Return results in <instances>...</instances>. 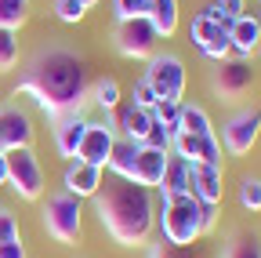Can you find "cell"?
Listing matches in <instances>:
<instances>
[{
  "instance_id": "e0dca14e",
  "label": "cell",
  "mask_w": 261,
  "mask_h": 258,
  "mask_svg": "<svg viewBox=\"0 0 261 258\" xmlns=\"http://www.w3.org/2000/svg\"><path fill=\"white\" fill-rule=\"evenodd\" d=\"M113 127H116L120 138L142 146L145 135H149V127H152V109H142V106H135V102H127V106L116 109V124H113Z\"/></svg>"
},
{
  "instance_id": "ba28073f",
  "label": "cell",
  "mask_w": 261,
  "mask_h": 258,
  "mask_svg": "<svg viewBox=\"0 0 261 258\" xmlns=\"http://www.w3.org/2000/svg\"><path fill=\"white\" fill-rule=\"evenodd\" d=\"M189 40L196 44V51L207 55L211 62H225L228 55H232V44H228V22L225 18H207L203 11L192 15Z\"/></svg>"
},
{
  "instance_id": "9c48e42d",
  "label": "cell",
  "mask_w": 261,
  "mask_h": 258,
  "mask_svg": "<svg viewBox=\"0 0 261 258\" xmlns=\"http://www.w3.org/2000/svg\"><path fill=\"white\" fill-rule=\"evenodd\" d=\"M257 138H261V106L240 109L236 116H228L218 142H225V153L228 156H247L257 146Z\"/></svg>"
},
{
  "instance_id": "f546056e",
  "label": "cell",
  "mask_w": 261,
  "mask_h": 258,
  "mask_svg": "<svg viewBox=\"0 0 261 258\" xmlns=\"http://www.w3.org/2000/svg\"><path fill=\"white\" fill-rule=\"evenodd\" d=\"M84 15H87V8L80 4V0H55V18L58 22L76 26V22H84Z\"/></svg>"
},
{
  "instance_id": "6da1fadb",
  "label": "cell",
  "mask_w": 261,
  "mask_h": 258,
  "mask_svg": "<svg viewBox=\"0 0 261 258\" xmlns=\"http://www.w3.org/2000/svg\"><path fill=\"white\" fill-rule=\"evenodd\" d=\"M87 91H91L87 62L69 48H40L22 66V77L11 87L15 99L29 95L37 102V109L47 113L51 120L62 113H80Z\"/></svg>"
},
{
  "instance_id": "1f68e13d",
  "label": "cell",
  "mask_w": 261,
  "mask_h": 258,
  "mask_svg": "<svg viewBox=\"0 0 261 258\" xmlns=\"http://www.w3.org/2000/svg\"><path fill=\"white\" fill-rule=\"evenodd\" d=\"M113 15H116V22H123V18H145L149 15V0H113Z\"/></svg>"
},
{
  "instance_id": "f35d334b",
  "label": "cell",
  "mask_w": 261,
  "mask_h": 258,
  "mask_svg": "<svg viewBox=\"0 0 261 258\" xmlns=\"http://www.w3.org/2000/svg\"><path fill=\"white\" fill-rule=\"evenodd\" d=\"M80 4H84V8H94V4H98V0H80Z\"/></svg>"
},
{
  "instance_id": "8992f818",
  "label": "cell",
  "mask_w": 261,
  "mask_h": 258,
  "mask_svg": "<svg viewBox=\"0 0 261 258\" xmlns=\"http://www.w3.org/2000/svg\"><path fill=\"white\" fill-rule=\"evenodd\" d=\"M4 160H8V185H11L15 197L40 200L44 197V168H40L37 153H33V146L11 149V153H4Z\"/></svg>"
},
{
  "instance_id": "4dcf8cb0",
  "label": "cell",
  "mask_w": 261,
  "mask_h": 258,
  "mask_svg": "<svg viewBox=\"0 0 261 258\" xmlns=\"http://www.w3.org/2000/svg\"><path fill=\"white\" fill-rule=\"evenodd\" d=\"M149 258H203V254L196 251V244L192 247H174L167 240H160V244H149Z\"/></svg>"
},
{
  "instance_id": "2e32d148",
  "label": "cell",
  "mask_w": 261,
  "mask_h": 258,
  "mask_svg": "<svg viewBox=\"0 0 261 258\" xmlns=\"http://www.w3.org/2000/svg\"><path fill=\"white\" fill-rule=\"evenodd\" d=\"M55 127H51V135H55V149L65 156V160H73L76 156V149H80V138H84V131H87V116H84V109L80 113H62V116H55L51 120Z\"/></svg>"
},
{
  "instance_id": "277c9868",
  "label": "cell",
  "mask_w": 261,
  "mask_h": 258,
  "mask_svg": "<svg viewBox=\"0 0 261 258\" xmlns=\"http://www.w3.org/2000/svg\"><path fill=\"white\" fill-rule=\"evenodd\" d=\"M44 233L65 247H73L84 233V200L69 197V193H55L44 204Z\"/></svg>"
},
{
  "instance_id": "7402d4cb",
  "label": "cell",
  "mask_w": 261,
  "mask_h": 258,
  "mask_svg": "<svg viewBox=\"0 0 261 258\" xmlns=\"http://www.w3.org/2000/svg\"><path fill=\"white\" fill-rule=\"evenodd\" d=\"M135 156H138V146L135 142H127V138H116V146H113V156H109V164H106V171L113 175V178H135Z\"/></svg>"
},
{
  "instance_id": "5bb4252c",
  "label": "cell",
  "mask_w": 261,
  "mask_h": 258,
  "mask_svg": "<svg viewBox=\"0 0 261 258\" xmlns=\"http://www.w3.org/2000/svg\"><path fill=\"white\" fill-rule=\"evenodd\" d=\"M171 153L185 156L189 164H214V168H221V142H218V135H185V131H178V135H171Z\"/></svg>"
},
{
  "instance_id": "3957f363",
  "label": "cell",
  "mask_w": 261,
  "mask_h": 258,
  "mask_svg": "<svg viewBox=\"0 0 261 258\" xmlns=\"http://www.w3.org/2000/svg\"><path fill=\"white\" fill-rule=\"evenodd\" d=\"M218 207H203L196 197H167L160 207H156V225H160V233L167 244L174 247H192V244H200L203 233L214 229V215Z\"/></svg>"
},
{
  "instance_id": "83f0119b",
  "label": "cell",
  "mask_w": 261,
  "mask_h": 258,
  "mask_svg": "<svg viewBox=\"0 0 261 258\" xmlns=\"http://www.w3.org/2000/svg\"><path fill=\"white\" fill-rule=\"evenodd\" d=\"M18 66V33L0 29V73H11Z\"/></svg>"
},
{
  "instance_id": "4316f807",
  "label": "cell",
  "mask_w": 261,
  "mask_h": 258,
  "mask_svg": "<svg viewBox=\"0 0 261 258\" xmlns=\"http://www.w3.org/2000/svg\"><path fill=\"white\" fill-rule=\"evenodd\" d=\"M236 200H240V207H243V211H250V215H257V211H261V178H257V175L240 178Z\"/></svg>"
},
{
  "instance_id": "e575fe53",
  "label": "cell",
  "mask_w": 261,
  "mask_h": 258,
  "mask_svg": "<svg viewBox=\"0 0 261 258\" xmlns=\"http://www.w3.org/2000/svg\"><path fill=\"white\" fill-rule=\"evenodd\" d=\"M8 240H22L18 218H15L11 211H0V244H8Z\"/></svg>"
},
{
  "instance_id": "cb8c5ba5",
  "label": "cell",
  "mask_w": 261,
  "mask_h": 258,
  "mask_svg": "<svg viewBox=\"0 0 261 258\" xmlns=\"http://www.w3.org/2000/svg\"><path fill=\"white\" fill-rule=\"evenodd\" d=\"M178 131H185V135H214V124H211V116H207L203 106H185V102H181ZM178 131H174V135H178Z\"/></svg>"
},
{
  "instance_id": "52a82bcc",
  "label": "cell",
  "mask_w": 261,
  "mask_h": 258,
  "mask_svg": "<svg viewBox=\"0 0 261 258\" xmlns=\"http://www.w3.org/2000/svg\"><path fill=\"white\" fill-rule=\"evenodd\" d=\"M113 48L123 58H152L160 51V33L149 18H123L113 29Z\"/></svg>"
},
{
  "instance_id": "603a6c76",
  "label": "cell",
  "mask_w": 261,
  "mask_h": 258,
  "mask_svg": "<svg viewBox=\"0 0 261 258\" xmlns=\"http://www.w3.org/2000/svg\"><path fill=\"white\" fill-rule=\"evenodd\" d=\"M221 258H261V237L250 233V229L232 233L221 247Z\"/></svg>"
},
{
  "instance_id": "5b68a950",
  "label": "cell",
  "mask_w": 261,
  "mask_h": 258,
  "mask_svg": "<svg viewBox=\"0 0 261 258\" xmlns=\"http://www.w3.org/2000/svg\"><path fill=\"white\" fill-rule=\"evenodd\" d=\"M145 80L160 102H181L185 84H189V69L174 51H156L145 66Z\"/></svg>"
},
{
  "instance_id": "74e56055",
  "label": "cell",
  "mask_w": 261,
  "mask_h": 258,
  "mask_svg": "<svg viewBox=\"0 0 261 258\" xmlns=\"http://www.w3.org/2000/svg\"><path fill=\"white\" fill-rule=\"evenodd\" d=\"M0 185H8V160H4V153H0Z\"/></svg>"
},
{
  "instance_id": "7c38bea8",
  "label": "cell",
  "mask_w": 261,
  "mask_h": 258,
  "mask_svg": "<svg viewBox=\"0 0 261 258\" xmlns=\"http://www.w3.org/2000/svg\"><path fill=\"white\" fill-rule=\"evenodd\" d=\"M189 197H196L203 207H218L225 200V168L192 164L189 168Z\"/></svg>"
},
{
  "instance_id": "ab89813d",
  "label": "cell",
  "mask_w": 261,
  "mask_h": 258,
  "mask_svg": "<svg viewBox=\"0 0 261 258\" xmlns=\"http://www.w3.org/2000/svg\"><path fill=\"white\" fill-rule=\"evenodd\" d=\"M257 26H261V11H257Z\"/></svg>"
},
{
  "instance_id": "ac0fdd59",
  "label": "cell",
  "mask_w": 261,
  "mask_h": 258,
  "mask_svg": "<svg viewBox=\"0 0 261 258\" xmlns=\"http://www.w3.org/2000/svg\"><path fill=\"white\" fill-rule=\"evenodd\" d=\"M167 153L171 149H152V146H138V156H135V178L145 189H160V178H163V168H167Z\"/></svg>"
},
{
  "instance_id": "484cf974",
  "label": "cell",
  "mask_w": 261,
  "mask_h": 258,
  "mask_svg": "<svg viewBox=\"0 0 261 258\" xmlns=\"http://www.w3.org/2000/svg\"><path fill=\"white\" fill-rule=\"evenodd\" d=\"M29 8H33V0H0V29H15L18 33L29 18Z\"/></svg>"
},
{
  "instance_id": "30bf717a",
  "label": "cell",
  "mask_w": 261,
  "mask_h": 258,
  "mask_svg": "<svg viewBox=\"0 0 261 258\" xmlns=\"http://www.w3.org/2000/svg\"><path fill=\"white\" fill-rule=\"evenodd\" d=\"M211 87L221 102H236L254 87V66L250 58H225L218 62V69L211 73Z\"/></svg>"
},
{
  "instance_id": "ffe728a7",
  "label": "cell",
  "mask_w": 261,
  "mask_h": 258,
  "mask_svg": "<svg viewBox=\"0 0 261 258\" xmlns=\"http://www.w3.org/2000/svg\"><path fill=\"white\" fill-rule=\"evenodd\" d=\"M189 160L178 156V153H167V168H163V178H160V193L163 200L167 197H185L189 193Z\"/></svg>"
},
{
  "instance_id": "8d00e7d4",
  "label": "cell",
  "mask_w": 261,
  "mask_h": 258,
  "mask_svg": "<svg viewBox=\"0 0 261 258\" xmlns=\"http://www.w3.org/2000/svg\"><path fill=\"white\" fill-rule=\"evenodd\" d=\"M0 258H29V254H25L22 240H8V244H0Z\"/></svg>"
},
{
  "instance_id": "44dd1931",
  "label": "cell",
  "mask_w": 261,
  "mask_h": 258,
  "mask_svg": "<svg viewBox=\"0 0 261 258\" xmlns=\"http://www.w3.org/2000/svg\"><path fill=\"white\" fill-rule=\"evenodd\" d=\"M152 29L160 33V40H167L178 33V26H181V11H178V0H149V15Z\"/></svg>"
},
{
  "instance_id": "d590c367",
  "label": "cell",
  "mask_w": 261,
  "mask_h": 258,
  "mask_svg": "<svg viewBox=\"0 0 261 258\" xmlns=\"http://www.w3.org/2000/svg\"><path fill=\"white\" fill-rule=\"evenodd\" d=\"M142 146H152V149H171V135H167V127L152 120V127H149V135H145V142H142Z\"/></svg>"
},
{
  "instance_id": "4fadbf2b",
  "label": "cell",
  "mask_w": 261,
  "mask_h": 258,
  "mask_svg": "<svg viewBox=\"0 0 261 258\" xmlns=\"http://www.w3.org/2000/svg\"><path fill=\"white\" fill-rule=\"evenodd\" d=\"M33 138H37V127H33V116L25 109H0V153L11 149H29Z\"/></svg>"
},
{
  "instance_id": "d6986e66",
  "label": "cell",
  "mask_w": 261,
  "mask_h": 258,
  "mask_svg": "<svg viewBox=\"0 0 261 258\" xmlns=\"http://www.w3.org/2000/svg\"><path fill=\"white\" fill-rule=\"evenodd\" d=\"M228 44L240 58H250L254 51H261V26L257 15H243L236 22H228Z\"/></svg>"
},
{
  "instance_id": "7a4b0ae2",
  "label": "cell",
  "mask_w": 261,
  "mask_h": 258,
  "mask_svg": "<svg viewBox=\"0 0 261 258\" xmlns=\"http://www.w3.org/2000/svg\"><path fill=\"white\" fill-rule=\"evenodd\" d=\"M94 215L98 225L120 244V247H145L156 229V200L152 189L127 182V178H109L94 193Z\"/></svg>"
},
{
  "instance_id": "d4e9b609",
  "label": "cell",
  "mask_w": 261,
  "mask_h": 258,
  "mask_svg": "<svg viewBox=\"0 0 261 258\" xmlns=\"http://www.w3.org/2000/svg\"><path fill=\"white\" fill-rule=\"evenodd\" d=\"M91 102L102 109V113H113V109H120L123 102H120V84L113 80V77H102L94 87H91Z\"/></svg>"
},
{
  "instance_id": "8fae6325",
  "label": "cell",
  "mask_w": 261,
  "mask_h": 258,
  "mask_svg": "<svg viewBox=\"0 0 261 258\" xmlns=\"http://www.w3.org/2000/svg\"><path fill=\"white\" fill-rule=\"evenodd\" d=\"M116 138H120V135H116V127H113L109 120H91L73 160H84V164H94V168H106L109 156H113Z\"/></svg>"
},
{
  "instance_id": "f1b7e54d",
  "label": "cell",
  "mask_w": 261,
  "mask_h": 258,
  "mask_svg": "<svg viewBox=\"0 0 261 258\" xmlns=\"http://www.w3.org/2000/svg\"><path fill=\"white\" fill-rule=\"evenodd\" d=\"M178 113H181V102H156L152 106V120L167 127V135L178 131Z\"/></svg>"
},
{
  "instance_id": "836d02e7",
  "label": "cell",
  "mask_w": 261,
  "mask_h": 258,
  "mask_svg": "<svg viewBox=\"0 0 261 258\" xmlns=\"http://www.w3.org/2000/svg\"><path fill=\"white\" fill-rule=\"evenodd\" d=\"M214 4H218V11H221L225 22H236V18L247 15V0H214Z\"/></svg>"
},
{
  "instance_id": "9a60e30c",
  "label": "cell",
  "mask_w": 261,
  "mask_h": 258,
  "mask_svg": "<svg viewBox=\"0 0 261 258\" xmlns=\"http://www.w3.org/2000/svg\"><path fill=\"white\" fill-rule=\"evenodd\" d=\"M106 182V168H94V164H84V160H69L65 164V175H62V193H69L76 200H91Z\"/></svg>"
},
{
  "instance_id": "d6a6232c",
  "label": "cell",
  "mask_w": 261,
  "mask_h": 258,
  "mask_svg": "<svg viewBox=\"0 0 261 258\" xmlns=\"http://www.w3.org/2000/svg\"><path fill=\"white\" fill-rule=\"evenodd\" d=\"M130 102H135V106H142V109H152L160 99H156V95H152V87H149V80L142 77V80H135V91H130Z\"/></svg>"
}]
</instances>
